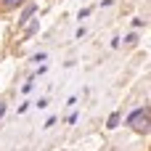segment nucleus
I'll list each match as a JSON object with an SVG mask.
<instances>
[{
  "instance_id": "nucleus-3",
  "label": "nucleus",
  "mask_w": 151,
  "mask_h": 151,
  "mask_svg": "<svg viewBox=\"0 0 151 151\" xmlns=\"http://www.w3.org/2000/svg\"><path fill=\"white\" fill-rule=\"evenodd\" d=\"M117 122H119V114H111V117H109V125H106V127H117Z\"/></svg>"
},
{
  "instance_id": "nucleus-1",
  "label": "nucleus",
  "mask_w": 151,
  "mask_h": 151,
  "mask_svg": "<svg viewBox=\"0 0 151 151\" xmlns=\"http://www.w3.org/2000/svg\"><path fill=\"white\" fill-rule=\"evenodd\" d=\"M130 127L135 130V133H149V106H143V109H138L133 117H130Z\"/></svg>"
},
{
  "instance_id": "nucleus-2",
  "label": "nucleus",
  "mask_w": 151,
  "mask_h": 151,
  "mask_svg": "<svg viewBox=\"0 0 151 151\" xmlns=\"http://www.w3.org/2000/svg\"><path fill=\"white\" fill-rule=\"evenodd\" d=\"M35 11H37V5H27V11L21 13V19H19V24H27V21H29V16H32Z\"/></svg>"
},
{
  "instance_id": "nucleus-4",
  "label": "nucleus",
  "mask_w": 151,
  "mask_h": 151,
  "mask_svg": "<svg viewBox=\"0 0 151 151\" xmlns=\"http://www.w3.org/2000/svg\"><path fill=\"white\" fill-rule=\"evenodd\" d=\"M24 0H3V5H21Z\"/></svg>"
}]
</instances>
